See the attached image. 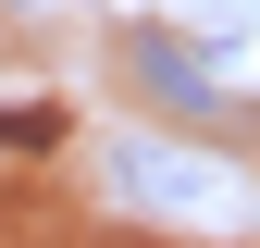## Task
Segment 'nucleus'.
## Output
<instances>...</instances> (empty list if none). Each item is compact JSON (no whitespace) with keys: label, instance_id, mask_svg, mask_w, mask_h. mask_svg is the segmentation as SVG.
Listing matches in <instances>:
<instances>
[{"label":"nucleus","instance_id":"nucleus-1","mask_svg":"<svg viewBox=\"0 0 260 248\" xmlns=\"http://www.w3.org/2000/svg\"><path fill=\"white\" fill-rule=\"evenodd\" d=\"M112 199L137 224H248V174L199 137H112Z\"/></svg>","mask_w":260,"mask_h":248},{"label":"nucleus","instance_id":"nucleus-2","mask_svg":"<svg viewBox=\"0 0 260 248\" xmlns=\"http://www.w3.org/2000/svg\"><path fill=\"white\" fill-rule=\"evenodd\" d=\"M137 75H149V87H161L174 112H223V87H211V62H199V50H174V38H137Z\"/></svg>","mask_w":260,"mask_h":248}]
</instances>
